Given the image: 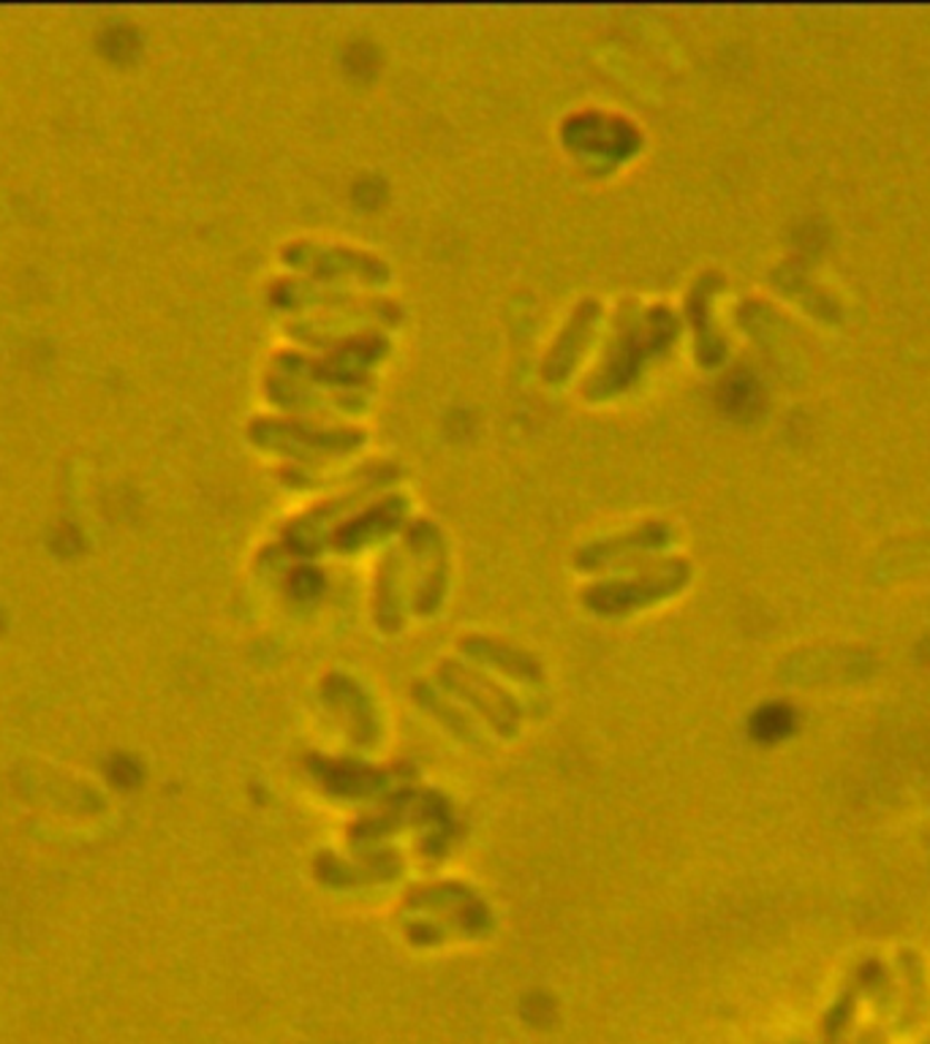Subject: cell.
<instances>
[{
  "label": "cell",
  "instance_id": "1",
  "mask_svg": "<svg viewBox=\"0 0 930 1044\" xmlns=\"http://www.w3.org/2000/svg\"><path fill=\"white\" fill-rule=\"evenodd\" d=\"M792 729V713L790 708L784 704H770V708L760 710L754 715V734L765 743H773V740H781L786 732Z\"/></svg>",
  "mask_w": 930,
  "mask_h": 1044
},
{
  "label": "cell",
  "instance_id": "2",
  "mask_svg": "<svg viewBox=\"0 0 930 1044\" xmlns=\"http://www.w3.org/2000/svg\"><path fill=\"white\" fill-rule=\"evenodd\" d=\"M109 775H112L117 787H134V783L139 781V768L131 759H115V762L109 764Z\"/></svg>",
  "mask_w": 930,
  "mask_h": 1044
}]
</instances>
